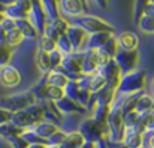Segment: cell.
<instances>
[{
	"label": "cell",
	"mask_w": 154,
	"mask_h": 148,
	"mask_svg": "<svg viewBox=\"0 0 154 148\" xmlns=\"http://www.w3.org/2000/svg\"><path fill=\"white\" fill-rule=\"evenodd\" d=\"M121 103L123 96L115 97V100L111 105L109 115L106 120V127H108V142H118L123 141L126 127L123 124V111H121Z\"/></svg>",
	"instance_id": "obj_1"
},
{
	"label": "cell",
	"mask_w": 154,
	"mask_h": 148,
	"mask_svg": "<svg viewBox=\"0 0 154 148\" xmlns=\"http://www.w3.org/2000/svg\"><path fill=\"white\" fill-rule=\"evenodd\" d=\"M147 84V73L145 70H135L121 76V81L117 87L118 96H129L139 91H144Z\"/></svg>",
	"instance_id": "obj_2"
},
{
	"label": "cell",
	"mask_w": 154,
	"mask_h": 148,
	"mask_svg": "<svg viewBox=\"0 0 154 148\" xmlns=\"http://www.w3.org/2000/svg\"><path fill=\"white\" fill-rule=\"evenodd\" d=\"M78 132L84 136L85 141L93 142V144H97L100 141H108V127L99 124L91 117L81 120L78 126Z\"/></svg>",
	"instance_id": "obj_3"
},
{
	"label": "cell",
	"mask_w": 154,
	"mask_h": 148,
	"mask_svg": "<svg viewBox=\"0 0 154 148\" xmlns=\"http://www.w3.org/2000/svg\"><path fill=\"white\" fill-rule=\"evenodd\" d=\"M73 26H78L79 29H82L87 35H93V33H102V32H108V33H114L115 29L114 26H111L109 23H106L105 20L94 17V15H81L72 20Z\"/></svg>",
	"instance_id": "obj_4"
},
{
	"label": "cell",
	"mask_w": 154,
	"mask_h": 148,
	"mask_svg": "<svg viewBox=\"0 0 154 148\" xmlns=\"http://www.w3.org/2000/svg\"><path fill=\"white\" fill-rule=\"evenodd\" d=\"M33 103H36V99H35V94L32 91H23V93L11 94V96L0 99V108L9 111L11 114L23 111Z\"/></svg>",
	"instance_id": "obj_5"
},
{
	"label": "cell",
	"mask_w": 154,
	"mask_h": 148,
	"mask_svg": "<svg viewBox=\"0 0 154 148\" xmlns=\"http://www.w3.org/2000/svg\"><path fill=\"white\" fill-rule=\"evenodd\" d=\"M81 61H82V51L72 52L69 55H63V61H61V66L58 67V70L63 72L69 81H78L82 76Z\"/></svg>",
	"instance_id": "obj_6"
},
{
	"label": "cell",
	"mask_w": 154,
	"mask_h": 148,
	"mask_svg": "<svg viewBox=\"0 0 154 148\" xmlns=\"http://www.w3.org/2000/svg\"><path fill=\"white\" fill-rule=\"evenodd\" d=\"M114 61L120 67L121 75L135 72L136 67H138V63H139V52H138V49H135V51H121V49H118L115 57H114Z\"/></svg>",
	"instance_id": "obj_7"
},
{
	"label": "cell",
	"mask_w": 154,
	"mask_h": 148,
	"mask_svg": "<svg viewBox=\"0 0 154 148\" xmlns=\"http://www.w3.org/2000/svg\"><path fill=\"white\" fill-rule=\"evenodd\" d=\"M99 73L102 75V78L105 79L106 85H109V87H112V88L117 90V87H118L123 75H121V70L117 66V63L114 61V58L109 60V61H106L103 66L99 67Z\"/></svg>",
	"instance_id": "obj_8"
},
{
	"label": "cell",
	"mask_w": 154,
	"mask_h": 148,
	"mask_svg": "<svg viewBox=\"0 0 154 148\" xmlns=\"http://www.w3.org/2000/svg\"><path fill=\"white\" fill-rule=\"evenodd\" d=\"M23 81V76H21V72L15 67V66H5V67H0V84L3 87H8V88H12V87H18Z\"/></svg>",
	"instance_id": "obj_9"
},
{
	"label": "cell",
	"mask_w": 154,
	"mask_h": 148,
	"mask_svg": "<svg viewBox=\"0 0 154 148\" xmlns=\"http://www.w3.org/2000/svg\"><path fill=\"white\" fill-rule=\"evenodd\" d=\"M85 3L82 0H58V11L60 15H67L72 18L84 15Z\"/></svg>",
	"instance_id": "obj_10"
},
{
	"label": "cell",
	"mask_w": 154,
	"mask_h": 148,
	"mask_svg": "<svg viewBox=\"0 0 154 148\" xmlns=\"http://www.w3.org/2000/svg\"><path fill=\"white\" fill-rule=\"evenodd\" d=\"M29 20L32 21V24L35 26L38 33L42 36V33L45 30V26L48 24V17H47V14H45V11H44V8H42L39 0L33 3V8H32V12L29 15Z\"/></svg>",
	"instance_id": "obj_11"
},
{
	"label": "cell",
	"mask_w": 154,
	"mask_h": 148,
	"mask_svg": "<svg viewBox=\"0 0 154 148\" xmlns=\"http://www.w3.org/2000/svg\"><path fill=\"white\" fill-rule=\"evenodd\" d=\"M100 63H99V55L97 51H82V61H81V69L82 75H94L99 72Z\"/></svg>",
	"instance_id": "obj_12"
},
{
	"label": "cell",
	"mask_w": 154,
	"mask_h": 148,
	"mask_svg": "<svg viewBox=\"0 0 154 148\" xmlns=\"http://www.w3.org/2000/svg\"><path fill=\"white\" fill-rule=\"evenodd\" d=\"M11 123H14L15 126H18V127L23 129V130L33 129L36 124H39V121H38L27 109L14 112V114H12V118H11Z\"/></svg>",
	"instance_id": "obj_13"
},
{
	"label": "cell",
	"mask_w": 154,
	"mask_h": 148,
	"mask_svg": "<svg viewBox=\"0 0 154 148\" xmlns=\"http://www.w3.org/2000/svg\"><path fill=\"white\" fill-rule=\"evenodd\" d=\"M66 36H67V39H69V42L73 48V52H78V51H81L82 45L85 44V39H87L88 35L82 29H79L78 26L70 24L69 29L66 30Z\"/></svg>",
	"instance_id": "obj_14"
},
{
	"label": "cell",
	"mask_w": 154,
	"mask_h": 148,
	"mask_svg": "<svg viewBox=\"0 0 154 148\" xmlns=\"http://www.w3.org/2000/svg\"><path fill=\"white\" fill-rule=\"evenodd\" d=\"M57 111L60 114H66V115H72V114H78V115H82L87 112L85 108H82L79 103H76L75 100H70L67 97H63L61 100H58L57 103H54Z\"/></svg>",
	"instance_id": "obj_15"
},
{
	"label": "cell",
	"mask_w": 154,
	"mask_h": 148,
	"mask_svg": "<svg viewBox=\"0 0 154 148\" xmlns=\"http://www.w3.org/2000/svg\"><path fill=\"white\" fill-rule=\"evenodd\" d=\"M115 39L118 44V49L121 51H135L139 45V38L133 32H123Z\"/></svg>",
	"instance_id": "obj_16"
},
{
	"label": "cell",
	"mask_w": 154,
	"mask_h": 148,
	"mask_svg": "<svg viewBox=\"0 0 154 148\" xmlns=\"http://www.w3.org/2000/svg\"><path fill=\"white\" fill-rule=\"evenodd\" d=\"M111 36H112V33H108V32L88 35L85 39V44H84V51H99Z\"/></svg>",
	"instance_id": "obj_17"
},
{
	"label": "cell",
	"mask_w": 154,
	"mask_h": 148,
	"mask_svg": "<svg viewBox=\"0 0 154 148\" xmlns=\"http://www.w3.org/2000/svg\"><path fill=\"white\" fill-rule=\"evenodd\" d=\"M115 94H117L115 88L105 85L102 90H99L97 93L93 94V102H94V105H112V102L115 100Z\"/></svg>",
	"instance_id": "obj_18"
},
{
	"label": "cell",
	"mask_w": 154,
	"mask_h": 148,
	"mask_svg": "<svg viewBox=\"0 0 154 148\" xmlns=\"http://www.w3.org/2000/svg\"><path fill=\"white\" fill-rule=\"evenodd\" d=\"M15 29L24 36V39H36L39 36L38 30L35 29V26L32 24V21L29 18H24V20H18L15 21Z\"/></svg>",
	"instance_id": "obj_19"
},
{
	"label": "cell",
	"mask_w": 154,
	"mask_h": 148,
	"mask_svg": "<svg viewBox=\"0 0 154 148\" xmlns=\"http://www.w3.org/2000/svg\"><path fill=\"white\" fill-rule=\"evenodd\" d=\"M33 130L42 138V139H48L51 135H54L57 130H60V127L57 126V124H54L51 121H47V120H44V121H41L39 124H36L35 127H33Z\"/></svg>",
	"instance_id": "obj_20"
},
{
	"label": "cell",
	"mask_w": 154,
	"mask_h": 148,
	"mask_svg": "<svg viewBox=\"0 0 154 148\" xmlns=\"http://www.w3.org/2000/svg\"><path fill=\"white\" fill-rule=\"evenodd\" d=\"M47 84L48 85H52V87H58V88H64V85L69 82V79H67V76L63 73V72H60L58 69H55V70H51L50 73H47Z\"/></svg>",
	"instance_id": "obj_21"
},
{
	"label": "cell",
	"mask_w": 154,
	"mask_h": 148,
	"mask_svg": "<svg viewBox=\"0 0 154 148\" xmlns=\"http://www.w3.org/2000/svg\"><path fill=\"white\" fill-rule=\"evenodd\" d=\"M154 109V97L151 94H147V93H142L139 99L136 100V105H135V111L138 114H145L148 111H153Z\"/></svg>",
	"instance_id": "obj_22"
},
{
	"label": "cell",
	"mask_w": 154,
	"mask_h": 148,
	"mask_svg": "<svg viewBox=\"0 0 154 148\" xmlns=\"http://www.w3.org/2000/svg\"><path fill=\"white\" fill-rule=\"evenodd\" d=\"M84 142H85L84 136L78 130H75V132H70V133L66 135V138H64V141H63V144L60 147L61 148H81L84 145Z\"/></svg>",
	"instance_id": "obj_23"
},
{
	"label": "cell",
	"mask_w": 154,
	"mask_h": 148,
	"mask_svg": "<svg viewBox=\"0 0 154 148\" xmlns=\"http://www.w3.org/2000/svg\"><path fill=\"white\" fill-rule=\"evenodd\" d=\"M117 51H118V44H117V39H115V36L112 35L106 42H105V45H103L102 48L99 49L97 52L105 57L106 60H112L114 57H115V54H117Z\"/></svg>",
	"instance_id": "obj_24"
},
{
	"label": "cell",
	"mask_w": 154,
	"mask_h": 148,
	"mask_svg": "<svg viewBox=\"0 0 154 148\" xmlns=\"http://www.w3.org/2000/svg\"><path fill=\"white\" fill-rule=\"evenodd\" d=\"M123 142L129 148H142L144 136H142V133H138V132H133V130H126Z\"/></svg>",
	"instance_id": "obj_25"
},
{
	"label": "cell",
	"mask_w": 154,
	"mask_h": 148,
	"mask_svg": "<svg viewBox=\"0 0 154 148\" xmlns=\"http://www.w3.org/2000/svg\"><path fill=\"white\" fill-rule=\"evenodd\" d=\"M39 2H41V5H42V8H44V11H45V14H47L50 21L60 17L58 0H39Z\"/></svg>",
	"instance_id": "obj_26"
},
{
	"label": "cell",
	"mask_w": 154,
	"mask_h": 148,
	"mask_svg": "<svg viewBox=\"0 0 154 148\" xmlns=\"http://www.w3.org/2000/svg\"><path fill=\"white\" fill-rule=\"evenodd\" d=\"M85 76H87V75H85ZM87 85H88L90 93L94 94V93H97L99 90H102L103 87L106 85V82H105V79L102 78V75L97 72V73H94V75H88V76H87Z\"/></svg>",
	"instance_id": "obj_27"
},
{
	"label": "cell",
	"mask_w": 154,
	"mask_h": 148,
	"mask_svg": "<svg viewBox=\"0 0 154 148\" xmlns=\"http://www.w3.org/2000/svg\"><path fill=\"white\" fill-rule=\"evenodd\" d=\"M63 97H64V91H63V88L52 87V85H47L45 93H44V100L51 102V103H57L58 100H61Z\"/></svg>",
	"instance_id": "obj_28"
},
{
	"label": "cell",
	"mask_w": 154,
	"mask_h": 148,
	"mask_svg": "<svg viewBox=\"0 0 154 148\" xmlns=\"http://www.w3.org/2000/svg\"><path fill=\"white\" fill-rule=\"evenodd\" d=\"M24 130L23 129H20L18 126H15L14 123H6V124H3V126H0V136H3V138H12V136H20L21 133H23Z\"/></svg>",
	"instance_id": "obj_29"
},
{
	"label": "cell",
	"mask_w": 154,
	"mask_h": 148,
	"mask_svg": "<svg viewBox=\"0 0 154 148\" xmlns=\"http://www.w3.org/2000/svg\"><path fill=\"white\" fill-rule=\"evenodd\" d=\"M36 61H38V67L41 69V72L44 73H50L51 72V63H50V55L44 51L36 52Z\"/></svg>",
	"instance_id": "obj_30"
},
{
	"label": "cell",
	"mask_w": 154,
	"mask_h": 148,
	"mask_svg": "<svg viewBox=\"0 0 154 148\" xmlns=\"http://www.w3.org/2000/svg\"><path fill=\"white\" fill-rule=\"evenodd\" d=\"M23 41H24V36H23L17 29L8 32V35H6V45L12 49L17 48V47H20V45L23 44Z\"/></svg>",
	"instance_id": "obj_31"
},
{
	"label": "cell",
	"mask_w": 154,
	"mask_h": 148,
	"mask_svg": "<svg viewBox=\"0 0 154 148\" xmlns=\"http://www.w3.org/2000/svg\"><path fill=\"white\" fill-rule=\"evenodd\" d=\"M5 17L6 18H11L14 21H18V20H24V18H29V14H26L24 11H21L18 6L12 5L9 8H5Z\"/></svg>",
	"instance_id": "obj_32"
},
{
	"label": "cell",
	"mask_w": 154,
	"mask_h": 148,
	"mask_svg": "<svg viewBox=\"0 0 154 148\" xmlns=\"http://www.w3.org/2000/svg\"><path fill=\"white\" fill-rule=\"evenodd\" d=\"M55 48H57V51H60L63 55H69V54L73 52V48H72V45H70V42H69L66 35H60V38L55 41Z\"/></svg>",
	"instance_id": "obj_33"
},
{
	"label": "cell",
	"mask_w": 154,
	"mask_h": 148,
	"mask_svg": "<svg viewBox=\"0 0 154 148\" xmlns=\"http://www.w3.org/2000/svg\"><path fill=\"white\" fill-rule=\"evenodd\" d=\"M138 27L142 33L154 35V18L153 17H141L138 21Z\"/></svg>",
	"instance_id": "obj_34"
},
{
	"label": "cell",
	"mask_w": 154,
	"mask_h": 148,
	"mask_svg": "<svg viewBox=\"0 0 154 148\" xmlns=\"http://www.w3.org/2000/svg\"><path fill=\"white\" fill-rule=\"evenodd\" d=\"M142 127H144V133L145 132H154V109L148 111L145 114H139Z\"/></svg>",
	"instance_id": "obj_35"
},
{
	"label": "cell",
	"mask_w": 154,
	"mask_h": 148,
	"mask_svg": "<svg viewBox=\"0 0 154 148\" xmlns=\"http://www.w3.org/2000/svg\"><path fill=\"white\" fill-rule=\"evenodd\" d=\"M50 24H51L52 27L57 30V33L58 35H66V30L69 29V26H70V23H69V20L67 18H64V17H58V18H55V20H52V21H48Z\"/></svg>",
	"instance_id": "obj_36"
},
{
	"label": "cell",
	"mask_w": 154,
	"mask_h": 148,
	"mask_svg": "<svg viewBox=\"0 0 154 148\" xmlns=\"http://www.w3.org/2000/svg\"><path fill=\"white\" fill-rule=\"evenodd\" d=\"M63 91H64V97L76 102V96H78V91H79V85H78L76 81H69V82L64 85Z\"/></svg>",
	"instance_id": "obj_37"
},
{
	"label": "cell",
	"mask_w": 154,
	"mask_h": 148,
	"mask_svg": "<svg viewBox=\"0 0 154 148\" xmlns=\"http://www.w3.org/2000/svg\"><path fill=\"white\" fill-rule=\"evenodd\" d=\"M21 136L29 142V145L30 144H47V141L45 139H42L33 129H29V130H24L23 133H21Z\"/></svg>",
	"instance_id": "obj_38"
},
{
	"label": "cell",
	"mask_w": 154,
	"mask_h": 148,
	"mask_svg": "<svg viewBox=\"0 0 154 148\" xmlns=\"http://www.w3.org/2000/svg\"><path fill=\"white\" fill-rule=\"evenodd\" d=\"M14 49L9 48L8 45H0V67H5L11 63Z\"/></svg>",
	"instance_id": "obj_39"
},
{
	"label": "cell",
	"mask_w": 154,
	"mask_h": 148,
	"mask_svg": "<svg viewBox=\"0 0 154 148\" xmlns=\"http://www.w3.org/2000/svg\"><path fill=\"white\" fill-rule=\"evenodd\" d=\"M138 121H139V114L136 111H130V112H127V114L123 115V124H124L126 130L127 129H132Z\"/></svg>",
	"instance_id": "obj_40"
},
{
	"label": "cell",
	"mask_w": 154,
	"mask_h": 148,
	"mask_svg": "<svg viewBox=\"0 0 154 148\" xmlns=\"http://www.w3.org/2000/svg\"><path fill=\"white\" fill-rule=\"evenodd\" d=\"M64 138H66V133L64 132H61V130H57L54 135H51L48 139H47V145H52V147H60L61 144H63V141H64Z\"/></svg>",
	"instance_id": "obj_41"
},
{
	"label": "cell",
	"mask_w": 154,
	"mask_h": 148,
	"mask_svg": "<svg viewBox=\"0 0 154 148\" xmlns=\"http://www.w3.org/2000/svg\"><path fill=\"white\" fill-rule=\"evenodd\" d=\"M55 48V42L51 41L50 38H47V36H41V42H39V51H44V52H47V54H50L51 51H54Z\"/></svg>",
	"instance_id": "obj_42"
},
{
	"label": "cell",
	"mask_w": 154,
	"mask_h": 148,
	"mask_svg": "<svg viewBox=\"0 0 154 148\" xmlns=\"http://www.w3.org/2000/svg\"><path fill=\"white\" fill-rule=\"evenodd\" d=\"M48 55H50L51 70H55V69H58V67L61 66V61H63V54H61L60 51L54 49V51H51V52H50Z\"/></svg>",
	"instance_id": "obj_43"
},
{
	"label": "cell",
	"mask_w": 154,
	"mask_h": 148,
	"mask_svg": "<svg viewBox=\"0 0 154 148\" xmlns=\"http://www.w3.org/2000/svg\"><path fill=\"white\" fill-rule=\"evenodd\" d=\"M147 3H150V0H135V5H133V18H135L136 23L142 17V9H144V6Z\"/></svg>",
	"instance_id": "obj_44"
},
{
	"label": "cell",
	"mask_w": 154,
	"mask_h": 148,
	"mask_svg": "<svg viewBox=\"0 0 154 148\" xmlns=\"http://www.w3.org/2000/svg\"><path fill=\"white\" fill-rule=\"evenodd\" d=\"M8 142L11 144L12 148H29V142L20 135V136H12L8 138Z\"/></svg>",
	"instance_id": "obj_45"
},
{
	"label": "cell",
	"mask_w": 154,
	"mask_h": 148,
	"mask_svg": "<svg viewBox=\"0 0 154 148\" xmlns=\"http://www.w3.org/2000/svg\"><path fill=\"white\" fill-rule=\"evenodd\" d=\"M42 35H44V36H47V38H50L51 41H54V42H55V41H57V39L60 38V35L57 33V30H55V29L52 27L50 23H48V24L45 26V30H44V33H42Z\"/></svg>",
	"instance_id": "obj_46"
},
{
	"label": "cell",
	"mask_w": 154,
	"mask_h": 148,
	"mask_svg": "<svg viewBox=\"0 0 154 148\" xmlns=\"http://www.w3.org/2000/svg\"><path fill=\"white\" fill-rule=\"evenodd\" d=\"M15 6H18L21 11H24L26 14H29V15H30L32 8H33V2H32V0H17Z\"/></svg>",
	"instance_id": "obj_47"
},
{
	"label": "cell",
	"mask_w": 154,
	"mask_h": 148,
	"mask_svg": "<svg viewBox=\"0 0 154 148\" xmlns=\"http://www.w3.org/2000/svg\"><path fill=\"white\" fill-rule=\"evenodd\" d=\"M142 136H144L142 148H154V132H145Z\"/></svg>",
	"instance_id": "obj_48"
},
{
	"label": "cell",
	"mask_w": 154,
	"mask_h": 148,
	"mask_svg": "<svg viewBox=\"0 0 154 148\" xmlns=\"http://www.w3.org/2000/svg\"><path fill=\"white\" fill-rule=\"evenodd\" d=\"M11 118H12V114H11L9 111H6V109L0 108V126H3V124L9 123V121H11Z\"/></svg>",
	"instance_id": "obj_49"
},
{
	"label": "cell",
	"mask_w": 154,
	"mask_h": 148,
	"mask_svg": "<svg viewBox=\"0 0 154 148\" xmlns=\"http://www.w3.org/2000/svg\"><path fill=\"white\" fill-rule=\"evenodd\" d=\"M2 27H3V29L6 30V33H8V32H11V30L15 29V21L11 20V18H6V17H5V20L2 21Z\"/></svg>",
	"instance_id": "obj_50"
},
{
	"label": "cell",
	"mask_w": 154,
	"mask_h": 148,
	"mask_svg": "<svg viewBox=\"0 0 154 148\" xmlns=\"http://www.w3.org/2000/svg\"><path fill=\"white\" fill-rule=\"evenodd\" d=\"M142 17H153L154 18V3H147L142 9Z\"/></svg>",
	"instance_id": "obj_51"
},
{
	"label": "cell",
	"mask_w": 154,
	"mask_h": 148,
	"mask_svg": "<svg viewBox=\"0 0 154 148\" xmlns=\"http://www.w3.org/2000/svg\"><path fill=\"white\" fill-rule=\"evenodd\" d=\"M108 148H129V147L123 141H118V142H108Z\"/></svg>",
	"instance_id": "obj_52"
},
{
	"label": "cell",
	"mask_w": 154,
	"mask_h": 148,
	"mask_svg": "<svg viewBox=\"0 0 154 148\" xmlns=\"http://www.w3.org/2000/svg\"><path fill=\"white\" fill-rule=\"evenodd\" d=\"M6 30L2 27V24H0V45H6Z\"/></svg>",
	"instance_id": "obj_53"
},
{
	"label": "cell",
	"mask_w": 154,
	"mask_h": 148,
	"mask_svg": "<svg viewBox=\"0 0 154 148\" xmlns=\"http://www.w3.org/2000/svg\"><path fill=\"white\" fill-rule=\"evenodd\" d=\"M15 3H17V0H0V5L3 8H9V6H12Z\"/></svg>",
	"instance_id": "obj_54"
},
{
	"label": "cell",
	"mask_w": 154,
	"mask_h": 148,
	"mask_svg": "<svg viewBox=\"0 0 154 148\" xmlns=\"http://www.w3.org/2000/svg\"><path fill=\"white\" fill-rule=\"evenodd\" d=\"M94 2H96V3H97V5L102 8V9H105V8L108 6V0H94Z\"/></svg>",
	"instance_id": "obj_55"
},
{
	"label": "cell",
	"mask_w": 154,
	"mask_h": 148,
	"mask_svg": "<svg viewBox=\"0 0 154 148\" xmlns=\"http://www.w3.org/2000/svg\"><path fill=\"white\" fill-rule=\"evenodd\" d=\"M29 148H47V144H30Z\"/></svg>",
	"instance_id": "obj_56"
},
{
	"label": "cell",
	"mask_w": 154,
	"mask_h": 148,
	"mask_svg": "<svg viewBox=\"0 0 154 148\" xmlns=\"http://www.w3.org/2000/svg\"><path fill=\"white\" fill-rule=\"evenodd\" d=\"M5 20V14L3 12H0V24H2V21Z\"/></svg>",
	"instance_id": "obj_57"
},
{
	"label": "cell",
	"mask_w": 154,
	"mask_h": 148,
	"mask_svg": "<svg viewBox=\"0 0 154 148\" xmlns=\"http://www.w3.org/2000/svg\"><path fill=\"white\" fill-rule=\"evenodd\" d=\"M151 93H153V97H154V79L151 81Z\"/></svg>",
	"instance_id": "obj_58"
},
{
	"label": "cell",
	"mask_w": 154,
	"mask_h": 148,
	"mask_svg": "<svg viewBox=\"0 0 154 148\" xmlns=\"http://www.w3.org/2000/svg\"><path fill=\"white\" fill-rule=\"evenodd\" d=\"M0 12H5V8H3L2 5H0Z\"/></svg>",
	"instance_id": "obj_59"
},
{
	"label": "cell",
	"mask_w": 154,
	"mask_h": 148,
	"mask_svg": "<svg viewBox=\"0 0 154 148\" xmlns=\"http://www.w3.org/2000/svg\"><path fill=\"white\" fill-rule=\"evenodd\" d=\"M47 148H58V147H52V145H47Z\"/></svg>",
	"instance_id": "obj_60"
},
{
	"label": "cell",
	"mask_w": 154,
	"mask_h": 148,
	"mask_svg": "<svg viewBox=\"0 0 154 148\" xmlns=\"http://www.w3.org/2000/svg\"><path fill=\"white\" fill-rule=\"evenodd\" d=\"M32 2H33V3H35V2H38V0H32Z\"/></svg>",
	"instance_id": "obj_61"
},
{
	"label": "cell",
	"mask_w": 154,
	"mask_h": 148,
	"mask_svg": "<svg viewBox=\"0 0 154 148\" xmlns=\"http://www.w3.org/2000/svg\"><path fill=\"white\" fill-rule=\"evenodd\" d=\"M150 2H151V3H154V0H150Z\"/></svg>",
	"instance_id": "obj_62"
},
{
	"label": "cell",
	"mask_w": 154,
	"mask_h": 148,
	"mask_svg": "<svg viewBox=\"0 0 154 148\" xmlns=\"http://www.w3.org/2000/svg\"><path fill=\"white\" fill-rule=\"evenodd\" d=\"M82 2H84V3H85V0H82Z\"/></svg>",
	"instance_id": "obj_63"
}]
</instances>
